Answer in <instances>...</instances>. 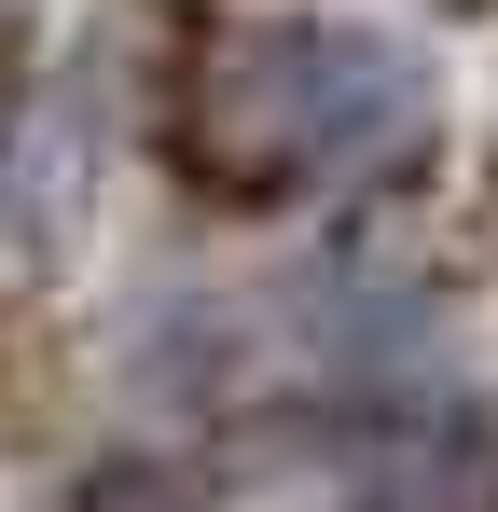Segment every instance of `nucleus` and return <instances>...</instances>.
Wrapping results in <instances>:
<instances>
[{"instance_id":"nucleus-1","label":"nucleus","mask_w":498,"mask_h":512,"mask_svg":"<svg viewBox=\"0 0 498 512\" xmlns=\"http://www.w3.org/2000/svg\"><path fill=\"white\" fill-rule=\"evenodd\" d=\"M415 125V56H388L374 28H236L208 70H194V111H180V153L222 180V194H305V180H346L374 153H402Z\"/></svg>"}]
</instances>
